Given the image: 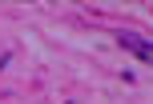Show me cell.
Masks as SVG:
<instances>
[{"label": "cell", "mask_w": 153, "mask_h": 104, "mask_svg": "<svg viewBox=\"0 0 153 104\" xmlns=\"http://www.w3.org/2000/svg\"><path fill=\"white\" fill-rule=\"evenodd\" d=\"M117 40H125V48H129V52H137L141 60H149V64H153V44H149V40L133 36V32H117Z\"/></svg>", "instance_id": "1"}]
</instances>
